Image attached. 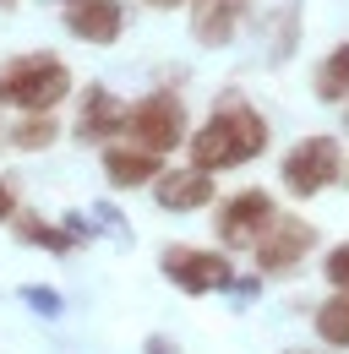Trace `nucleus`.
Instances as JSON below:
<instances>
[{
	"mask_svg": "<svg viewBox=\"0 0 349 354\" xmlns=\"http://www.w3.org/2000/svg\"><path fill=\"white\" fill-rule=\"evenodd\" d=\"M11 234L22 240V245H39V251H55V257H66L77 240L66 234V229H55L49 218H39V213H11Z\"/></svg>",
	"mask_w": 349,
	"mask_h": 354,
	"instance_id": "4468645a",
	"label": "nucleus"
},
{
	"mask_svg": "<svg viewBox=\"0 0 349 354\" xmlns=\"http://www.w3.org/2000/svg\"><path fill=\"white\" fill-rule=\"evenodd\" d=\"M126 136L131 147H142V153H153V158H164L170 147L186 142V104L174 98V93H147V98H136L126 109Z\"/></svg>",
	"mask_w": 349,
	"mask_h": 354,
	"instance_id": "7ed1b4c3",
	"label": "nucleus"
},
{
	"mask_svg": "<svg viewBox=\"0 0 349 354\" xmlns=\"http://www.w3.org/2000/svg\"><path fill=\"white\" fill-rule=\"evenodd\" d=\"M120 131H126V104L104 82H87L82 104H77V142H109Z\"/></svg>",
	"mask_w": 349,
	"mask_h": 354,
	"instance_id": "9d476101",
	"label": "nucleus"
},
{
	"mask_svg": "<svg viewBox=\"0 0 349 354\" xmlns=\"http://www.w3.org/2000/svg\"><path fill=\"white\" fill-rule=\"evenodd\" d=\"M6 136H11L17 153H44V147L55 142V120H49V115H28L22 126H11Z\"/></svg>",
	"mask_w": 349,
	"mask_h": 354,
	"instance_id": "f3484780",
	"label": "nucleus"
},
{
	"mask_svg": "<svg viewBox=\"0 0 349 354\" xmlns=\"http://www.w3.org/2000/svg\"><path fill=\"white\" fill-rule=\"evenodd\" d=\"M311 93H316L322 104H344L349 98V44L328 49V60H322L316 77H311Z\"/></svg>",
	"mask_w": 349,
	"mask_h": 354,
	"instance_id": "ddd939ff",
	"label": "nucleus"
},
{
	"mask_svg": "<svg viewBox=\"0 0 349 354\" xmlns=\"http://www.w3.org/2000/svg\"><path fill=\"white\" fill-rule=\"evenodd\" d=\"M22 300L39 310V316H60V306H66V300H60L55 289H39V283H28V289H22Z\"/></svg>",
	"mask_w": 349,
	"mask_h": 354,
	"instance_id": "6ab92c4d",
	"label": "nucleus"
},
{
	"mask_svg": "<svg viewBox=\"0 0 349 354\" xmlns=\"http://www.w3.org/2000/svg\"><path fill=\"white\" fill-rule=\"evenodd\" d=\"M339 175H344V185H349V158H344V169H339Z\"/></svg>",
	"mask_w": 349,
	"mask_h": 354,
	"instance_id": "5701e85b",
	"label": "nucleus"
},
{
	"mask_svg": "<svg viewBox=\"0 0 349 354\" xmlns=\"http://www.w3.org/2000/svg\"><path fill=\"white\" fill-rule=\"evenodd\" d=\"M316 338L333 344V349H349V295L339 289L333 300L316 306Z\"/></svg>",
	"mask_w": 349,
	"mask_h": 354,
	"instance_id": "2eb2a0df",
	"label": "nucleus"
},
{
	"mask_svg": "<svg viewBox=\"0 0 349 354\" xmlns=\"http://www.w3.org/2000/svg\"><path fill=\"white\" fill-rule=\"evenodd\" d=\"M153 202L164 213H197V207L213 202V175H202V169H159Z\"/></svg>",
	"mask_w": 349,
	"mask_h": 354,
	"instance_id": "9b49d317",
	"label": "nucleus"
},
{
	"mask_svg": "<svg viewBox=\"0 0 349 354\" xmlns=\"http://www.w3.org/2000/svg\"><path fill=\"white\" fill-rule=\"evenodd\" d=\"M60 6H66V0H60Z\"/></svg>",
	"mask_w": 349,
	"mask_h": 354,
	"instance_id": "a878e982",
	"label": "nucleus"
},
{
	"mask_svg": "<svg viewBox=\"0 0 349 354\" xmlns=\"http://www.w3.org/2000/svg\"><path fill=\"white\" fill-rule=\"evenodd\" d=\"M71 93V71H66V60H55V55H17V60H6L0 66V104H11V109H22V115H49L60 98Z\"/></svg>",
	"mask_w": 349,
	"mask_h": 354,
	"instance_id": "f03ea898",
	"label": "nucleus"
},
{
	"mask_svg": "<svg viewBox=\"0 0 349 354\" xmlns=\"http://www.w3.org/2000/svg\"><path fill=\"white\" fill-rule=\"evenodd\" d=\"M60 22H66V33L82 39V44H115L126 11H120V0H66V6H60Z\"/></svg>",
	"mask_w": 349,
	"mask_h": 354,
	"instance_id": "1a4fd4ad",
	"label": "nucleus"
},
{
	"mask_svg": "<svg viewBox=\"0 0 349 354\" xmlns=\"http://www.w3.org/2000/svg\"><path fill=\"white\" fill-rule=\"evenodd\" d=\"M322 272H328V283H333V289H344V295H349V245H333V251H328V262H322Z\"/></svg>",
	"mask_w": 349,
	"mask_h": 354,
	"instance_id": "a211bd4d",
	"label": "nucleus"
},
{
	"mask_svg": "<svg viewBox=\"0 0 349 354\" xmlns=\"http://www.w3.org/2000/svg\"><path fill=\"white\" fill-rule=\"evenodd\" d=\"M186 6H191V39L208 49H224L251 22V0H186Z\"/></svg>",
	"mask_w": 349,
	"mask_h": 354,
	"instance_id": "6e6552de",
	"label": "nucleus"
},
{
	"mask_svg": "<svg viewBox=\"0 0 349 354\" xmlns=\"http://www.w3.org/2000/svg\"><path fill=\"white\" fill-rule=\"evenodd\" d=\"M147 6H159V11H170V6H186V0H147Z\"/></svg>",
	"mask_w": 349,
	"mask_h": 354,
	"instance_id": "4be33fe9",
	"label": "nucleus"
},
{
	"mask_svg": "<svg viewBox=\"0 0 349 354\" xmlns=\"http://www.w3.org/2000/svg\"><path fill=\"white\" fill-rule=\"evenodd\" d=\"M11 6H17V0H0V11H11Z\"/></svg>",
	"mask_w": 349,
	"mask_h": 354,
	"instance_id": "b1692460",
	"label": "nucleus"
},
{
	"mask_svg": "<svg viewBox=\"0 0 349 354\" xmlns=\"http://www.w3.org/2000/svg\"><path fill=\"white\" fill-rule=\"evenodd\" d=\"M344 126H349V109H344Z\"/></svg>",
	"mask_w": 349,
	"mask_h": 354,
	"instance_id": "393cba45",
	"label": "nucleus"
},
{
	"mask_svg": "<svg viewBox=\"0 0 349 354\" xmlns=\"http://www.w3.org/2000/svg\"><path fill=\"white\" fill-rule=\"evenodd\" d=\"M164 278H170L180 295H213V289H229L235 283V267L224 251H208V245H164Z\"/></svg>",
	"mask_w": 349,
	"mask_h": 354,
	"instance_id": "39448f33",
	"label": "nucleus"
},
{
	"mask_svg": "<svg viewBox=\"0 0 349 354\" xmlns=\"http://www.w3.org/2000/svg\"><path fill=\"white\" fill-rule=\"evenodd\" d=\"M11 213H17V185L0 180V223H11Z\"/></svg>",
	"mask_w": 349,
	"mask_h": 354,
	"instance_id": "aec40b11",
	"label": "nucleus"
},
{
	"mask_svg": "<svg viewBox=\"0 0 349 354\" xmlns=\"http://www.w3.org/2000/svg\"><path fill=\"white\" fill-rule=\"evenodd\" d=\"M273 218H278V207H273L267 191H240V196H229V202L218 207V240H224V251H257V240L267 234Z\"/></svg>",
	"mask_w": 349,
	"mask_h": 354,
	"instance_id": "423d86ee",
	"label": "nucleus"
},
{
	"mask_svg": "<svg viewBox=\"0 0 349 354\" xmlns=\"http://www.w3.org/2000/svg\"><path fill=\"white\" fill-rule=\"evenodd\" d=\"M142 354H180V344H174V338H164V333H153V338L142 344Z\"/></svg>",
	"mask_w": 349,
	"mask_h": 354,
	"instance_id": "412c9836",
	"label": "nucleus"
},
{
	"mask_svg": "<svg viewBox=\"0 0 349 354\" xmlns=\"http://www.w3.org/2000/svg\"><path fill=\"white\" fill-rule=\"evenodd\" d=\"M311 245H316V223L284 218V213H278V218L267 223V234L257 240V251H251V257H257L262 272H295Z\"/></svg>",
	"mask_w": 349,
	"mask_h": 354,
	"instance_id": "0eeeda50",
	"label": "nucleus"
},
{
	"mask_svg": "<svg viewBox=\"0 0 349 354\" xmlns=\"http://www.w3.org/2000/svg\"><path fill=\"white\" fill-rule=\"evenodd\" d=\"M344 169V153H339V136L316 131V136H301L289 153H284V169L278 180L295 191V196H316V191H328L333 180Z\"/></svg>",
	"mask_w": 349,
	"mask_h": 354,
	"instance_id": "20e7f679",
	"label": "nucleus"
},
{
	"mask_svg": "<svg viewBox=\"0 0 349 354\" xmlns=\"http://www.w3.org/2000/svg\"><path fill=\"white\" fill-rule=\"evenodd\" d=\"M267 33H273V60H289V49H295V33H301V6H278L273 17H267Z\"/></svg>",
	"mask_w": 349,
	"mask_h": 354,
	"instance_id": "dca6fc26",
	"label": "nucleus"
},
{
	"mask_svg": "<svg viewBox=\"0 0 349 354\" xmlns=\"http://www.w3.org/2000/svg\"><path fill=\"white\" fill-rule=\"evenodd\" d=\"M104 180H109L115 191L153 185V180H159V158L142 153V147H104Z\"/></svg>",
	"mask_w": 349,
	"mask_h": 354,
	"instance_id": "f8f14e48",
	"label": "nucleus"
},
{
	"mask_svg": "<svg viewBox=\"0 0 349 354\" xmlns=\"http://www.w3.org/2000/svg\"><path fill=\"white\" fill-rule=\"evenodd\" d=\"M191 147V169L218 175V169H235V164H251L262 147H267V120L246 98H224L213 115L202 120V131L186 136Z\"/></svg>",
	"mask_w": 349,
	"mask_h": 354,
	"instance_id": "f257e3e1",
	"label": "nucleus"
}]
</instances>
